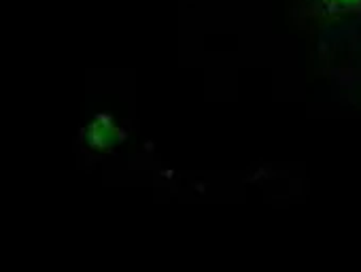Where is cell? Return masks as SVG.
<instances>
[{"mask_svg":"<svg viewBox=\"0 0 361 272\" xmlns=\"http://www.w3.org/2000/svg\"><path fill=\"white\" fill-rule=\"evenodd\" d=\"M312 13L323 18H355L361 16V0H306Z\"/></svg>","mask_w":361,"mask_h":272,"instance_id":"cell-1","label":"cell"}]
</instances>
